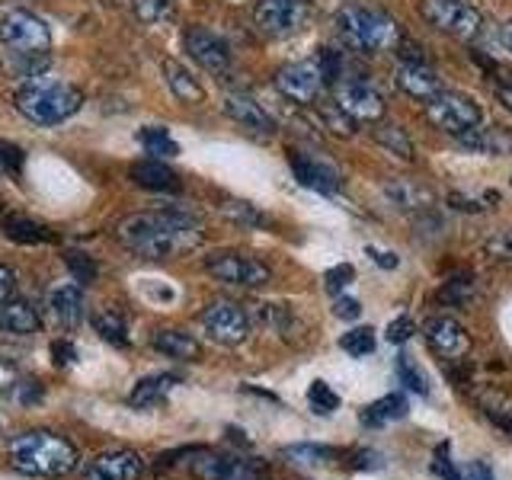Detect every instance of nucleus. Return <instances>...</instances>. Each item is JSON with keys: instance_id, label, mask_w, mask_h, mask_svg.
<instances>
[{"instance_id": "nucleus-1", "label": "nucleus", "mask_w": 512, "mask_h": 480, "mask_svg": "<svg viewBox=\"0 0 512 480\" xmlns=\"http://www.w3.org/2000/svg\"><path fill=\"white\" fill-rule=\"evenodd\" d=\"M116 237L144 260H173V256H183L202 244L199 221L186 208L128 215L116 224Z\"/></svg>"}, {"instance_id": "nucleus-2", "label": "nucleus", "mask_w": 512, "mask_h": 480, "mask_svg": "<svg viewBox=\"0 0 512 480\" xmlns=\"http://www.w3.org/2000/svg\"><path fill=\"white\" fill-rule=\"evenodd\" d=\"M7 455L13 468L29 477H64L77 468V458H80L74 442L48 429L20 432V436L10 442Z\"/></svg>"}, {"instance_id": "nucleus-3", "label": "nucleus", "mask_w": 512, "mask_h": 480, "mask_svg": "<svg viewBox=\"0 0 512 480\" xmlns=\"http://www.w3.org/2000/svg\"><path fill=\"white\" fill-rule=\"evenodd\" d=\"M333 26H336V36L346 48L359 55H384V52H394L400 45V26L394 16L381 13L375 7H365V4H346L336 10L333 16Z\"/></svg>"}, {"instance_id": "nucleus-4", "label": "nucleus", "mask_w": 512, "mask_h": 480, "mask_svg": "<svg viewBox=\"0 0 512 480\" xmlns=\"http://www.w3.org/2000/svg\"><path fill=\"white\" fill-rule=\"evenodd\" d=\"M80 106H84L80 90L52 74L26 77V84L16 90V109L36 125H58L64 119H71Z\"/></svg>"}, {"instance_id": "nucleus-5", "label": "nucleus", "mask_w": 512, "mask_h": 480, "mask_svg": "<svg viewBox=\"0 0 512 480\" xmlns=\"http://www.w3.org/2000/svg\"><path fill=\"white\" fill-rule=\"evenodd\" d=\"M0 42L7 45L13 58H48V52H52V29L36 13L10 10L0 20Z\"/></svg>"}, {"instance_id": "nucleus-6", "label": "nucleus", "mask_w": 512, "mask_h": 480, "mask_svg": "<svg viewBox=\"0 0 512 480\" xmlns=\"http://www.w3.org/2000/svg\"><path fill=\"white\" fill-rule=\"evenodd\" d=\"M420 16L426 26L461 42L477 39L480 26H484V16L468 0H420Z\"/></svg>"}, {"instance_id": "nucleus-7", "label": "nucleus", "mask_w": 512, "mask_h": 480, "mask_svg": "<svg viewBox=\"0 0 512 480\" xmlns=\"http://www.w3.org/2000/svg\"><path fill=\"white\" fill-rule=\"evenodd\" d=\"M426 119H429L432 128H439V132L458 138L461 132H468V128L480 125L484 112H480L474 96L458 93V90H442L426 103Z\"/></svg>"}, {"instance_id": "nucleus-8", "label": "nucleus", "mask_w": 512, "mask_h": 480, "mask_svg": "<svg viewBox=\"0 0 512 480\" xmlns=\"http://www.w3.org/2000/svg\"><path fill=\"white\" fill-rule=\"evenodd\" d=\"M208 276L224 282V285H237V288H263L272 282V269L256 260V256L247 253H237V250H221L212 253L205 260Z\"/></svg>"}, {"instance_id": "nucleus-9", "label": "nucleus", "mask_w": 512, "mask_h": 480, "mask_svg": "<svg viewBox=\"0 0 512 480\" xmlns=\"http://www.w3.org/2000/svg\"><path fill=\"white\" fill-rule=\"evenodd\" d=\"M311 4L308 0H260L253 10V20L260 26L266 36L276 39H288L298 36V32L311 23Z\"/></svg>"}, {"instance_id": "nucleus-10", "label": "nucleus", "mask_w": 512, "mask_h": 480, "mask_svg": "<svg viewBox=\"0 0 512 480\" xmlns=\"http://www.w3.org/2000/svg\"><path fill=\"white\" fill-rule=\"evenodd\" d=\"M324 87L327 80L320 74L317 61H295L276 71V90L295 106H317L320 96H324Z\"/></svg>"}, {"instance_id": "nucleus-11", "label": "nucleus", "mask_w": 512, "mask_h": 480, "mask_svg": "<svg viewBox=\"0 0 512 480\" xmlns=\"http://www.w3.org/2000/svg\"><path fill=\"white\" fill-rule=\"evenodd\" d=\"M202 327L221 346H240L250 336V314L234 301H215L202 311Z\"/></svg>"}, {"instance_id": "nucleus-12", "label": "nucleus", "mask_w": 512, "mask_h": 480, "mask_svg": "<svg viewBox=\"0 0 512 480\" xmlns=\"http://www.w3.org/2000/svg\"><path fill=\"white\" fill-rule=\"evenodd\" d=\"M336 90V106L349 112L356 122H381L384 116V100L381 93L362 77H343L333 84Z\"/></svg>"}, {"instance_id": "nucleus-13", "label": "nucleus", "mask_w": 512, "mask_h": 480, "mask_svg": "<svg viewBox=\"0 0 512 480\" xmlns=\"http://www.w3.org/2000/svg\"><path fill=\"white\" fill-rule=\"evenodd\" d=\"M189 474L196 480H260V468L240 455L202 452L189 461Z\"/></svg>"}, {"instance_id": "nucleus-14", "label": "nucleus", "mask_w": 512, "mask_h": 480, "mask_svg": "<svg viewBox=\"0 0 512 480\" xmlns=\"http://www.w3.org/2000/svg\"><path fill=\"white\" fill-rule=\"evenodd\" d=\"M183 45H186L189 58L196 61L202 71H208V74H228L231 52H228V45H224L212 29H202V26L186 29Z\"/></svg>"}, {"instance_id": "nucleus-15", "label": "nucleus", "mask_w": 512, "mask_h": 480, "mask_svg": "<svg viewBox=\"0 0 512 480\" xmlns=\"http://www.w3.org/2000/svg\"><path fill=\"white\" fill-rule=\"evenodd\" d=\"M423 333H426L429 349L436 352L439 359L455 362V359H464L471 352V336L455 317H432Z\"/></svg>"}, {"instance_id": "nucleus-16", "label": "nucleus", "mask_w": 512, "mask_h": 480, "mask_svg": "<svg viewBox=\"0 0 512 480\" xmlns=\"http://www.w3.org/2000/svg\"><path fill=\"white\" fill-rule=\"evenodd\" d=\"M224 112H228L231 122H237L244 132H250L256 138H272L279 132L276 119H272L269 112L247 93H228V96H224Z\"/></svg>"}, {"instance_id": "nucleus-17", "label": "nucleus", "mask_w": 512, "mask_h": 480, "mask_svg": "<svg viewBox=\"0 0 512 480\" xmlns=\"http://www.w3.org/2000/svg\"><path fill=\"white\" fill-rule=\"evenodd\" d=\"M394 84L420 103H429L432 96L445 90L439 74L429 68V61H400L394 71Z\"/></svg>"}, {"instance_id": "nucleus-18", "label": "nucleus", "mask_w": 512, "mask_h": 480, "mask_svg": "<svg viewBox=\"0 0 512 480\" xmlns=\"http://www.w3.org/2000/svg\"><path fill=\"white\" fill-rule=\"evenodd\" d=\"M144 471V461L138 452H128V448H119V452H106L96 461H90V468L84 471V480H138Z\"/></svg>"}, {"instance_id": "nucleus-19", "label": "nucleus", "mask_w": 512, "mask_h": 480, "mask_svg": "<svg viewBox=\"0 0 512 480\" xmlns=\"http://www.w3.org/2000/svg\"><path fill=\"white\" fill-rule=\"evenodd\" d=\"M292 173L295 180L304 186V189H314V192H324V196H333V192L343 189V176L336 167L324 164V160L317 157H301L295 154L292 157Z\"/></svg>"}, {"instance_id": "nucleus-20", "label": "nucleus", "mask_w": 512, "mask_h": 480, "mask_svg": "<svg viewBox=\"0 0 512 480\" xmlns=\"http://www.w3.org/2000/svg\"><path fill=\"white\" fill-rule=\"evenodd\" d=\"M381 196L388 199L397 212H426V208L436 202V192L416 180H407V176H397V180L384 183Z\"/></svg>"}, {"instance_id": "nucleus-21", "label": "nucleus", "mask_w": 512, "mask_h": 480, "mask_svg": "<svg viewBox=\"0 0 512 480\" xmlns=\"http://www.w3.org/2000/svg\"><path fill=\"white\" fill-rule=\"evenodd\" d=\"M464 151H474V154H490V157H512V132L500 125H487V128H468L455 138Z\"/></svg>"}, {"instance_id": "nucleus-22", "label": "nucleus", "mask_w": 512, "mask_h": 480, "mask_svg": "<svg viewBox=\"0 0 512 480\" xmlns=\"http://www.w3.org/2000/svg\"><path fill=\"white\" fill-rule=\"evenodd\" d=\"M160 68H164L167 87H170V93L176 96V100L189 103V106L205 103V87L199 84V77L192 74L186 64H180L176 58H164V61H160Z\"/></svg>"}, {"instance_id": "nucleus-23", "label": "nucleus", "mask_w": 512, "mask_h": 480, "mask_svg": "<svg viewBox=\"0 0 512 480\" xmlns=\"http://www.w3.org/2000/svg\"><path fill=\"white\" fill-rule=\"evenodd\" d=\"M151 346L157 352H164L170 359H180V362H199L202 359V346L196 336H189L186 330H157L151 336Z\"/></svg>"}, {"instance_id": "nucleus-24", "label": "nucleus", "mask_w": 512, "mask_h": 480, "mask_svg": "<svg viewBox=\"0 0 512 480\" xmlns=\"http://www.w3.org/2000/svg\"><path fill=\"white\" fill-rule=\"evenodd\" d=\"M42 320L29 301H7L0 304V333H13V336H32L39 333Z\"/></svg>"}, {"instance_id": "nucleus-25", "label": "nucleus", "mask_w": 512, "mask_h": 480, "mask_svg": "<svg viewBox=\"0 0 512 480\" xmlns=\"http://www.w3.org/2000/svg\"><path fill=\"white\" fill-rule=\"evenodd\" d=\"M372 138L381 151H388L400 160H416V148H413V138L407 135V128H400L397 122H372Z\"/></svg>"}, {"instance_id": "nucleus-26", "label": "nucleus", "mask_w": 512, "mask_h": 480, "mask_svg": "<svg viewBox=\"0 0 512 480\" xmlns=\"http://www.w3.org/2000/svg\"><path fill=\"white\" fill-rule=\"evenodd\" d=\"M132 180L141 189H151V192H176V189H180V180H176V173L167 164H160L157 157L135 164L132 167Z\"/></svg>"}, {"instance_id": "nucleus-27", "label": "nucleus", "mask_w": 512, "mask_h": 480, "mask_svg": "<svg viewBox=\"0 0 512 480\" xmlns=\"http://www.w3.org/2000/svg\"><path fill=\"white\" fill-rule=\"evenodd\" d=\"M180 384V378L164 372V375H151V378H144L135 384V391L128 394V404L132 407H157V404H164L167 394Z\"/></svg>"}, {"instance_id": "nucleus-28", "label": "nucleus", "mask_w": 512, "mask_h": 480, "mask_svg": "<svg viewBox=\"0 0 512 480\" xmlns=\"http://www.w3.org/2000/svg\"><path fill=\"white\" fill-rule=\"evenodd\" d=\"M52 311L64 327H77L84 317V295L77 285H61L52 292Z\"/></svg>"}, {"instance_id": "nucleus-29", "label": "nucleus", "mask_w": 512, "mask_h": 480, "mask_svg": "<svg viewBox=\"0 0 512 480\" xmlns=\"http://www.w3.org/2000/svg\"><path fill=\"white\" fill-rule=\"evenodd\" d=\"M407 400L400 397V394H388V397H381V400H375L372 407H365L362 413H359V420L365 423V426H384V423H391V420H404L407 416Z\"/></svg>"}, {"instance_id": "nucleus-30", "label": "nucleus", "mask_w": 512, "mask_h": 480, "mask_svg": "<svg viewBox=\"0 0 512 480\" xmlns=\"http://www.w3.org/2000/svg\"><path fill=\"white\" fill-rule=\"evenodd\" d=\"M4 231L7 237L13 240V244H42V240H48L52 234H48L39 221L32 218H23V215H10L4 218Z\"/></svg>"}, {"instance_id": "nucleus-31", "label": "nucleus", "mask_w": 512, "mask_h": 480, "mask_svg": "<svg viewBox=\"0 0 512 480\" xmlns=\"http://www.w3.org/2000/svg\"><path fill=\"white\" fill-rule=\"evenodd\" d=\"M93 330L100 333L109 346H116V349L128 346V327H125L122 314H116V311H100V314H96L93 317Z\"/></svg>"}, {"instance_id": "nucleus-32", "label": "nucleus", "mask_w": 512, "mask_h": 480, "mask_svg": "<svg viewBox=\"0 0 512 480\" xmlns=\"http://www.w3.org/2000/svg\"><path fill=\"white\" fill-rule=\"evenodd\" d=\"M317 119H320V128H327V132L340 135V138H352L356 135V119L349 116V112H343L340 106H324L317 103Z\"/></svg>"}, {"instance_id": "nucleus-33", "label": "nucleus", "mask_w": 512, "mask_h": 480, "mask_svg": "<svg viewBox=\"0 0 512 480\" xmlns=\"http://www.w3.org/2000/svg\"><path fill=\"white\" fill-rule=\"evenodd\" d=\"M141 138V148L148 151L151 157H176L180 154V144H176L173 138H170V132L167 128H160V125H151V128H144V132L138 135Z\"/></svg>"}, {"instance_id": "nucleus-34", "label": "nucleus", "mask_w": 512, "mask_h": 480, "mask_svg": "<svg viewBox=\"0 0 512 480\" xmlns=\"http://www.w3.org/2000/svg\"><path fill=\"white\" fill-rule=\"evenodd\" d=\"M282 455L292 458L295 464H327V461L336 458V448L314 445V442H298V445H285Z\"/></svg>"}, {"instance_id": "nucleus-35", "label": "nucleus", "mask_w": 512, "mask_h": 480, "mask_svg": "<svg viewBox=\"0 0 512 480\" xmlns=\"http://www.w3.org/2000/svg\"><path fill=\"white\" fill-rule=\"evenodd\" d=\"M439 298L445 304H455V308H464V304H471L477 298V282L471 276H455L448 279L442 288H439Z\"/></svg>"}, {"instance_id": "nucleus-36", "label": "nucleus", "mask_w": 512, "mask_h": 480, "mask_svg": "<svg viewBox=\"0 0 512 480\" xmlns=\"http://www.w3.org/2000/svg\"><path fill=\"white\" fill-rule=\"evenodd\" d=\"M308 404L317 416H330L336 407H340V394H336L327 381H311L308 388Z\"/></svg>"}, {"instance_id": "nucleus-37", "label": "nucleus", "mask_w": 512, "mask_h": 480, "mask_svg": "<svg viewBox=\"0 0 512 480\" xmlns=\"http://www.w3.org/2000/svg\"><path fill=\"white\" fill-rule=\"evenodd\" d=\"M340 346H343V352H349V356L365 359L368 352H375V330H372V327H356V330H349V333H343Z\"/></svg>"}, {"instance_id": "nucleus-38", "label": "nucleus", "mask_w": 512, "mask_h": 480, "mask_svg": "<svg viewBox=\"0 0 512 480\" xmlns=\"http://www.w3.org/2000/svg\"><path fill=\"white\" fill-rule=\"evenodd\" d=\"M394 368H397L400 384H404L407 391H416L420 397H426V394H429V381H426V375L420 372V368L413 365V359H410V356H397Z\"/></svg>"}, {"instance_id": "nucleus-39", "label": "nucleus", "mask_w": 512, "mask_h": 480, "mask_svg": "<svg viewBox=\"0 0 512 480\" xmlns=\"http://www.w3.org/2000/svg\"><path fill=\"white\" fill-rule=\"evenodd\" d=\"M480 253H484L490 263H512V228L490 234L484 240V247H480Z\"/></svg>"}, {"instance_id": "nucleus-40", "label": "nucleus", "mask_w": 512, "mask_h": 480, "mask_svg": "<svg viewBox=\"0 0 512 480\" xmlns=\"http://www.w3.org/2000/svg\"><path fill=\"white\" fill-rule=\"evenodd\" d=\"M132 7H135V16L141 23H164L173 13L170 0H132Z\"/></svg>"}, {"instance_id": "nucleus-41", "label": "nucleus", "mask_w": 512, "mask_h": 480, "mask_svg": "<svg viewBox=\"0 0 512 480\" xmlns=\"http://www.w3.org/2000/svg\"><path fill=\"white\" fill-rule=\"evenodd\" d=\"M317 68H320V74H324L327 84H336V80H343V55L336 52V48H320Z\"/></svg>"}, {"instance_id": "nucleus-42", "label": "nucleus", "mask_w": 512, "mask_h": 480, "mask_svg": "<svg viewBox=\"0 0 512 480\" xmlns=\"http://www.w3.org/2000/svg\"><path fill=\"white\" fill-rule=\"evenodd\" d=\"M42 394H45V391H42V384H39V381H16L7 397L13 400L16 407H32V404H39Z\"/></svg>"}, {"instance_id": "nucleus-43", "label": "nucleus", "mask_w": 512, "mask_h": 480, "mask_svg": "<svg viewBox=\"0 0 512 480\" xmlns=\"http://www.w3.org/2000/svg\"><path fill=\"white\" fill-rule=\"evenodd\" d=\"M68 269H71V276L77 279V285H90L96 282V263L90 260L87 253H68Z\"/></svg>"}, {"instance_id": "nucleus-44", "label": "nucleus", "mask_w": 512, "mask_h": 480, "mask_svg": "<svg viewBox=\"0 0 512 480\" xmlns=\"http://www.w3.org/2000/svg\"><path fill=\"white\" fill-rule=\"evenodd\" d=\"M410 336H413V320H410L407 314L394 317L391 324H388V330H384V340L394 343V346H404V343L410 340Z\"/></svg>"}, {"instance_id": "nucleus-45", "label": "nucleus", "mask_w": 512, "mask_h": 480, "mask_svg": "<svg viewBox=\"0 0 512 480\" xmlns=\"http://www.w3.org/2000/svg\"><path fill=\"white\" fill-rule=\"evenodd\" d=\"M327 292H333V295H340L343 292V288L352 282V279H356V269H352L349 263H340V266H333L330 272H327Z\"/></svg>"}, {"instance_id": "nucleus-46", "label": "nucleus", "mask_w": 512, "mask_h": 480, "mask_svg": "<svg viewBox=\"0 0 512 480\" xmlns=\"http://www.w3.org/2000/svg\"><path fill=\"white\" fill-rule=\"evenodd\" d=\"M224 212H228L234 221H244V224H266V215H260L250 202H228L224 205Z\"/></svg>"}, {"instance_id": "nucleus-47", "label": "nucleus", "mask_w": 512, "mask_h": 480, "mask_svg": "<svg viewBox=\"0 0 512 480\" xmlns=\"http://www.w3.org/2000/svg\"><path fill=\"white\" fill-rule=\"evenodd\" d=\"M20 167H23V151L16 148V144L0 141V170H7V173H13V176H20Z\"/></svg>"}, {"instance_id": "nucleus-48", "label": "nucleus", "mask_w": 512, "mask_h": 480, "mask_svg": "<svg viewBox=\"0 0 512 480\" xmlns=\"http://www.w3.org/2000/svg\"><path fill=\"white\" fill-rule=\"evenodd\" d=\"M52 359H55V365H71L74 359H77V346L74 343H68V340H55L52 343Z\"/></svg>"}, {"instance_id": "nucleus-49", "label": "nucleus", "mask_w": 512, "mask_h": 480, "mask_svg": "<svg viewBox=\"0 0 512 480\" xmlns=\"http://www.w3.org/2000/svg\"><path fill=\"white\" fill-rule=\"evenodd\" d=\"M333 314H336V317H343V320H356V317L362 314V308H359V301H356V298H343V295H340V298L333 301Z\"/></svg>"}, {"instance_id": "nucleus-50", "label": "nucleus", "mask_w": 512, "mask_h": 480, "mask_svg": "<svg viewBox=\"0 0 512 480\" xmlns=\"http://www.w3.org/2000/svg\"><path fill=\"white\" fill-rule=\"evenodd\" d=\"M381 455L378 452H356V455H352V468H356V471H378L381 468Z\"/></svg>"}, {"instance_id": "nucleus-51", "label": "nucleus", "mask_w": 512, "mask_h": 480, "mask_svg": "<svg viewBox=\"0 0 512 480\" xmlns=\"http://www.w3.org/2000/svg\"><path fill=\"white\" fill-rule=\"evenodd\" d=\"M448 205L458 208V212H471V215L484 212V205L474 202V199H468V196H461V192H448Z\"/></svg>"}, {"instance_id": "nucleus-52", "label": "nucleus", "mask_w": 512, "mask_h": 480, "mask_svg": "<svg viewBox=\"0 0 512 480\" xmlns=\"http://www.w3.org/2000/svg\"><path fill=\"white\" fill-rule=\"evenodd\" d=\"M432 468H436V474H439L442 480H461V474L455 471V464L448 461V455H445V452H439V455H436V464H432Z\"/></svg>"}, {"instance_id": "nucleus-53", "label": "nucleus", "mask_w": 512, "mask_h": 480, "mask_svg": "<svg viewBox=\"0 0 512 480\" xmlns=\"http://www.w3.org/2000/svg\"><path fill=\"white\" fill-rule=\"evenodd\" d=\"M13 288H16V276L7 269V266H0V304H7L10 295H13Z\"/></svg>"}, {"instance_id": "nucleus-54", "label": "nucleus", "mask_w": 512, "mask_h": 480, "mask_svg": "<svg viewBox=\"0 0 512 480\" xmlns=\"http://www.w3.org/2000/svg\"><path fill=\"white\" fill-rule=\"evenodd\" d=\"M461 480H496V477L484 461H474V464H468V471H464Z\"/></svg>"}, {"instance_id": "nucleus-55", "label": "nucleus", "mask_w": 512, "mask_h": 480, "mask_svg": "<svg viewBox=\"0 0 512 480\" xmlns=\"http://www.w3.org/2000/svg\"><path fill=\"white\" fill-rule=\"evenodd\" d=\"M368 256L381 266V269H397V253H384V250H375V247H368Z\"/></svg>"}, {"instance_id": "nucleus-56", "label": "nucleus", "mask_w": 512, "mask_h": 480, "mask_svg": "<svg viewBox=\"0 0 512 480\" xmlns=\"http://www.w3.org/2000/svg\"><path fill=\"white\" fill-rule=\"evenodd\" d=\"M493 90H496V100H500V103L512 112V87H506V84H493Z\"/></svg>"}, {"instance_id": "nucleus-57", "label": "nucleus", "mask_w": 512, "mask_h": 480, "mask_svg": "<svg viewBox=\"0 0 512 480\" xmlns=\"http://www.w3.org/2000/svg\"><path fill=\"white\" fill-rule=\"evenodd\" d=\"M500 42H503L506 52H512V20L503 23V29H500Z\"/></svg>"}, {"instance_id": "nucleus-58", "label": "nucleus", "mask_w": 512, "mask_h": 480, "mask_svg": "<svg viewBox=\"0 0 512 480\" xmlns=\"http://www.w3.org/2000/svg\"><path fill=\"white\" fill-rule=\"evenodd\" d=\"M4 432H7V420H4V416H0V436H4Z\"/></svg>"}]
</instances>
